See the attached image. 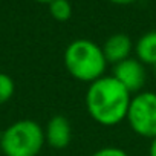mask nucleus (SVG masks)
<instances>
[{
    "label": "nucleus",
    "mask_w": 156,
    "mask_h": 156,
    "mask_svg": "<svg viewBox=\"0 0 156 156\" xmlns=\"http://www.w3.org/2000/svg\"><path fill=\"white\" fill-rule=\"evenodd\" d=\"M16 92V83L14 80L5 72H0V106L8 103Z\"/></svg>",
    "instance_id": "nucleus-10"
},
{
    "label": "nucleus",
    "mask_w": 156,
    "mask_h": 156,
    "mask_svg": "<svg viewBox=\"0 0 156 156\" xmlns=\"http://www.w3.org/2000/svg\"><path fill=\"white\" fill-rule=\"evenodd\" d=\"M44 141L51 148L64 150L72 141V126L67 116L54 115L44 127Z\"/></svg>",
    "instance_id": "nucleus-6"
},
{
    "label": "nucleus",
    "mask_w": 156,
    "mask_h": 156,
    "mask_svg": "<svg viewBox=\"0 0 156 156\" xmlns=\"http://www.w3.org/2000/svg\"><path fill=\"white\" fill-rule=\"evenodd\" d=\"M90 156H129L126 150L119 148V147H115V145H106V147H101L98 148L97 151H94Z\"/></svg>",
    "instance_id": "nucleus-11"
},
{
    "label": "nucleus",
    "mask_w": 156,
    "mask_h": 156,
    "mask_svg": "<svg viewBox=\"0 0 156 156\" xmlns=\"http://www.w3.org/2000/svg\"><path fill=\"white\" fill-rule=\"evenodd\" d=\"M132 97L113 75H103L87 86L84 103L89 116L97 124L115 127L126 121Z\"/></svg>",
    "instance_id": "nucleus-1"
},
{
    "label": "nucleus",
    "mask_w": 156,
    "mask_h": 156,
    "mask_svg": "<svg viewBox=\"0 0 156 156\" xmlns=\"http://www.w3.org/2000/svg\"><path fill=\"white\" fill-rule=\"evenodd\" d=\"M44 144V129L34 119H17L0 135V151L5 156H37Z\"/></svg>",
    "instance_id": "nucleus-3"
},
{
    "label": "nucleus",
    "mask_w": 156,
    "mask_h": 156,
    "mask_svg": "<svg viewBox=\"0 0 156 156\" xmlns=\"http://www.w3.org/2000/svg\"><path fill=\"white\" fill-rule=\"evenodd\" d=\"M63 63L72 78L87 84L106 75L109 64L101 46L87 38H76L70 41L64 49Z\"/></svg>",
    "instance_id": "nucleus-2"
},
{
    "label": "nucleus",
    "mask_w": 156,
    "mask_h": 156,
    "mask_svg": "<svg viewBox=\"0 0 156 156\" xmlns=\"http://www.w3.org/2000/svg\"><path fill=\"white\" fill-rule=\"evenodd\" d=\"M153 69H154V75H156V64H154V66H153Z\"/></svg>",
    "instance_id": "nucleus-15"
},
{
    "label": "nucleus",
    "mask_w": 156,
    "mask_h": 156,
    "mask_svg": "<svg viewBox=\"0 0 156 156\" xmlns=\"http://www.w3.org/2000/svg\"><path fill=\"white\" fill-rule=\"evenodd\" d=\"M112 75L132 95H136V94L142 92L144 84L147 81L145 66L136 57H130V58L115 64Z\"/></svg>",
    "instance_id": "nucleus-5"
},
{
    "label": "nucleus",
    "mask_w": 156,
    "mask_h": 156,
    "mask_svg": "<svg viewBox=\"0 0 156 156\" xmlns=\"http://www.w3.org/2000/svg\"><path fill=\"white\" fill-rule=\"evenodd\" d=\"M49 14L57 22H67L72 17V5L69 0H52L49 3Z\"/></svg>",
    "instance_id": "nucleus-9"
},
{
    "label": "nucleus",
    "mask_w": 156,
    "mask_h": 156,
    "mask_svg": "<svg viewBox=\"0 0 156 156\" xmlns=\"http://www.w3.org/2000/svg\"><path fill=\"white\" fill-rule=\"evenodd\" d=\"M101 49L106 57V61L115 66L132 57V52H135V44L127 34L116 32L106 38Z\"/></svg>",
    "instance_id": "nucleus-7"
},
{
    "label": "nucleus",
    "mask_w": 156,
    "mask_h": 156,
    "mask_svg": "<svg viewBox=\"0 0 156 156\" xmlns=\"http://www.w3.org/2000/svg\"><path fill=\"white\" fill-rule=\"evenodd\" d=\"M148 156H156V138L150 139V147H148Z\"/></svg>",
    "instance_id": "nucleus-12"
},
{
    "label": "nucleus",
    "mask_w": 156,
    "mask_h": 156,
    "mask_svg": "<svg viewBox=\"0 0 156 156\" xmlns=\"http://www.w3.org/2000/svg\"><path fill=\"white\" fill-rule=\"evenodd\" d=\"M135 55L144 66L156 64V31L142 34L135 43Z\"/></svg>",
    "instance_id": "nucleus-8"
},
{
    "label": "nucleus",
    "mask_w": 156,
    "mask_h": 156,
    "mask_svg": "<svg viewBox=\"0 0 156 156\" xmlns=\"http://www.w3.org/2000/svg\"><path fill=\"white\" fill-rule=\"evenodd\" d=\"M110 3H113V5H130V3H133V2H136V0H109Z\"/></svg>",
    "instance_id": "nucleus-13"
},
{
    "label": "nucleus",
    "mask_w": 156,
    "mask_h": 156,
    "mask_svg": "<svg viewBox=\"0 0 156 156\" xmlns=\"http://www.w3.org/2000/svg\"><path fill=\"white\" fill-rule=\"evenodd\" d=\"M35 2H38V3H46V5H49L52 0H35Z\"/></svg>",
    "instance_id": "nucleus-14"
},
{
    "label": "nucleus",
    "mask_w": 156,
    "mask_h": 156,
    "mask_svg": "<svg viewBox=\"0 0 156 156\" xmlns=\"http://www.w3.org/2000/svg\"><path fill=\"white\" fill-rule=\"evenodd\" d=\"M126 121L138 136L156 138V92L142 90L133 95Z\"/></svg>",
    "instance_id": "nucleus-4"
}]
</instances>
